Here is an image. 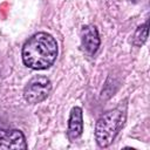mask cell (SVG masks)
Masks as SVG:
<instances>
[{
    "label": "cell",
    "mask_w": 150,
    "mask_h": 150,
    "mask_svg": "<svg viewBox=\"0 0 150 150\" xmlns=\"http://www.w3.org/2000/svg\"><path fill=\"white\" fill-rule=\"evenodd\" d=\"M132 1H134V2H137V1H138V0H132Z\"/></svg>",
    "instance_id": "8"
},
{
    "label": "cell",
    "mask_w": 150,
    "mask_h": 150,
    "mask_svg": "<svg viewBox=\"0 0 150 150\" xmlns=\"http://www.w3.org/2000/svg\"><path fill=\"white\" fill-rule=\"evenodd\" d=\"M52 90V82L48 77L36 75L32 77L23 88V97L29 104H38L45 101Z\"/></svg>",
    "instance_id": "3"
},
{
    "label": "cell",
    "mask_w": 150,
    "mask_h": 150,
    "mask_svg": "<svg viewBox=\"0 0 150 150\" xmlns=\"http://www.w3.org/2000/svg\"><path fill=\"white\" fill-rule=\"evenodd\" d=\"M127 118L125 110L115 108L102 114L95 125V139L100 148H108L124 125Z\"/></svg>",
    "instance_id": "2"
},
{
    "label": "cell",
    "mask_w": 150,
    "mask_h": 150,
    "mask_svg": "<svg viewBox=\"0 0 150 150\" xmlns=\"http://www.w3.org/2000/svg\"><path fill=\"white\" fill-rule=\"evenodd\" d=\"M59 47L53 35L39 32L32 35L23 45L21 56L26 67L34 70L49 68L56 60Z\"/></svg>",
    "instance_id": "1"
},
{
    "label": "cell",
    "mask_w": 150,
    "mask_h": 150,
    "mask_svg": "<svg viewBox=\"0 0 150 150\" xmlns=\"http://www.w3.org/2000/svg\"><path fill=\"white\" fill-rule=\"evenodd\" d=\"M26 137L21 130L6 128L0 120V149H27Z\"/></svg>",
    "instance_id": "4"
},
{
    "label": "cell",
    "mask_w": 150,
    "mask_h": 150,
    "mask_svg": "<svg viewBox=\"0 0 150 150\" xmlns=\"http://www.w3.org/2000/svg\"><path fill=\"white\" fill-rule=\"evenodd\" d=\"M146 39H148V21L138 26L137 29L135 30L132 36V45L136 47H141L145 43Z\"/></svg>",
    "instance_id": "7"
},
{
    "label": "cell",
    "mask_w": 150,
    "mask_h": 150,
    "mask_svg": "<svg viewBox=\"0 0 150 150\" xmlns=\"http://www.w3.org/2000/svg\"><path fill=\"white\" fill-rule=\"evenodd\" d=\"M81 42H82V46H83L84 50L88 54L94 55L97 52V49L101 45V40H100L97 28L93 25L83 26L82 29H81Z\"/></svg>",
    "instance_id": "5"
},
{
    "label": "cell",
    "mask_w": 150,
    "mask_h": 150,
    "mask_svg": "<svg viewBox=\"0 0 150 150\" xmlns=\"http://www.w3.org/2000/svg\"><path fill=\"white\" fill-rule=\"evenodd\" d=\"M83 132V114L80 107H73L69 114L67 136L70 142L76 141Z\"/></svg>",
    "instance_id": "6"
}]
</instances>
